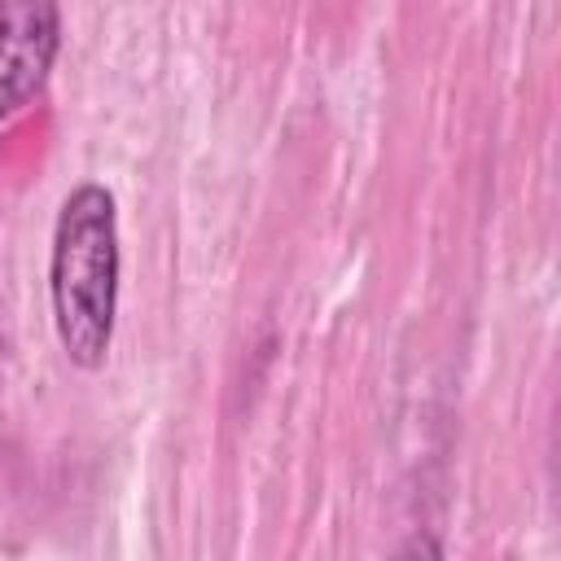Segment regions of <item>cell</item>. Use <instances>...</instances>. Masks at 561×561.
Masks as SVG:
<instances>
[{
    "label": "cell",
    "mask_w": 561,
    "mask_h": 561,
    "mask_svg": "<svg viewBox=\"0 0 561 561\" xmlns=\"http://www.w3.org/2000/svg\"><path fill=\"white\" fill-rule=\"evenodd\" d=\"M118 206L105 184H75L53 224L48 298L53 329L75 368L96 373L110 359L118 324Z\"/></svg>",
    "instance_id": "6da1fadb"
},
{
    "label": "cell",
    "mask_w": 561,
    "mask_h": 561,
    "mask_svg": "<svg viewBox=\"0 0 561 561\" xmlns=\"http://www.w3.org/2000/svg\"><path fill=\"white\" fill-rule=\"evenodd\" d=\"M61 53V9L48 0L0 4V127L48 83Z\"/></svg>",
    "instance_id": "7a4b0ae2"
},
{
    "label": "cell",
    "mask_w": 561,
    "mask_h": 561,
    "mask_svg": "<svg viewBox=\"0 0 561 561\" xmlns=\"http://www.w3.org/2000/svg\"><path fill=\"white\" fill-rule=\"evenodd\" d=\"M394 561H443V543H438L430 530H412V535L399 543Z\"/></svg>",
    "instance_id": "3957f363"
}]
</instances>
